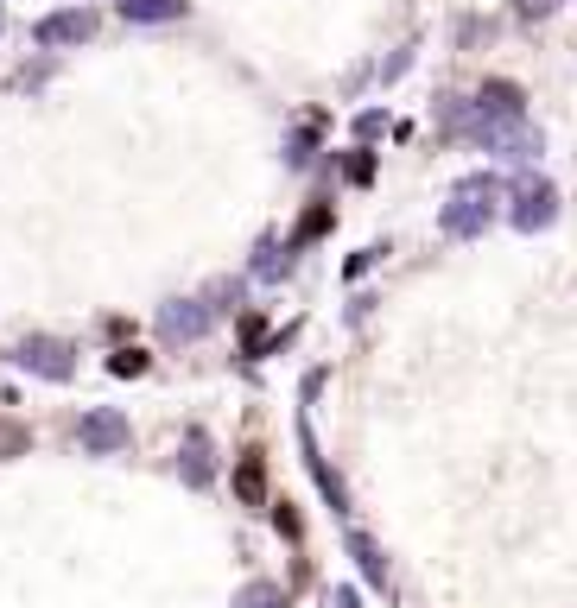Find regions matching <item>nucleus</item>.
I'll list each match as a JSON object with an SVG mask.
<instances>
[{
  "label": "nucleus",
  "instance_id": "obj_16",
  "mask_svg": "<svg viewBox=\"0 0 577 608\" xmlns=\"http://www.w3.org/2000/svg\"><path fill=\"white\" fill-rule=\"evenodd\" d=\"M108 374H121V380H140V374H146V349H115V356H108Z\"/></svg>",
  "mask_w": 577,
  "mask_h": 608
},
{
  "label": "nucleus",
  "instance_id": "obj_2",
  "mask_svg": "<svg viewBox=\"0 0 577 608\" xmlns=\"http://www.w3.org/2000/svg\"><path fill=\"white\" fill-rule=\"evenodd\" d=\"M552 216H559L552 184H546V178H514V229H520V235H540Z\"/></svg>",
  "mask_w": 577,
  "mask_h": 608
},
{
  "label": "nucleus",
  "instance_id": "obj_5",
  "mask_svg": "<svg viewBox=\"0 0 577 608\" xmlns=\"http://www.w3.org/2000/svg\"><path fill=\"white\" fill-rule=\"evenodd\" d=\"M469 133H476L489 152H501V159H533V152H540V139L520 127V115H508V121H482V115H476Z\"/></svg>",
  "mask_w": 577,
  "mask_h": 608
},
{
  "label": "nucleus",
  "instance_id": "obj_1",
  "mask_svg": "<svg viewBox=\"0 0 577 608\" xmlns=\"http://www.w3.org/2000/svg\"><path fill=\"white\" fill-rule=\"evenodd\" d=\"M495 197H501V184H495V178H469V184L450 197L444 229H450V235H482V229H489V216H495Z\"/></svg>",
  "mask_w": 577,
  "mask_h": 608
},
{
  "label": "nucleus",
  "instance_id": "obj_21",
  "mask_svg": "<svg viewBox=\"0 0 577 608\" xmlns=\"http://www.w3.org/2000/svg\"><path fill=\"white\" fill-rule=\"evenodd\" d=\"M349 178H355V184H368V178H375V159H368V152H355V159H349Z\"/></svg>",
  "mask_w": 577,
  "mask_h": 608
},
{
  "label": "nucleus",
  "instance_id": "obj_22",
  "mask_svg": "<svg viewBox=\"0 0 577 608\" xmlns=\"http://www.w3.org/2000/svg\"><path fill=\"white\" fill-rule=\"evenodd\" d=\"M514 6H520V13H527V19H546V13H552V6H559V0H514Z\"/></svg>",
  "mask_w": 577,
  "mask_h": 608
},
{
  "label": "nucleus",
  "instance_id": "obj_9",
  "mask_svg": "<svg viewBox=\"0 0 577 608\" xmlns=\"http://www.w3.org/2000/svg\"><path fill=\"white\" fill-rule=\"evenodd\" d=\"M520 83H482V102H476V115L482 121H508V115H520Z\"/></svg>",
  "mask_w": 577,
  "mask_h": 608
},
{
  "label": "nucleus",
  "instance_id": "obj_18",
  "mask_svg": "<svg viewBox=\"0 0 577 608\" xmlns=\"http://www.w3.org/2000/svg\"><path fill=\"white\" fill-rule=\"evenodd\" d=\"M235 298H242V279H216V285L203 292V304H210V317H216V311H229Z\"/></svg>",
  "mask_w": 577,
  "mask_h": 608
},
{
  "label": "nucleus",
  "instance_id": "obj_4",
  "mask_svg": "<svg viewBox=\"0 0 577 608\" xmlns=\"http://www.w3.org/2000/svg\"><path fill=\"white\" fill-rule=\"evenodd\" d=\"M13 362L26 367V374H45V380H70V374H77L70 343H51V336H26V343L13 349Z\"/></svg>",
  "mask_w": 577,
  "mask_h": 608
},
{
  "label": "nucleus",
  "instance_id": "obj_6",
  "mask_svg": "<svg viewBox=\"0 0 577 608\" xmlns=\"http://www.w3.org/2000/svg\"><path fill=\"white\" fill-rule=\"evenodd\" d=\"M77 438H83V450H89V457H108V450H128V438H134V431H128V418H121V412H108V406H102V412H89V418L77 425Z\"/></svg>",
  "mask_w": 577,
  "mask_h": 608
},
{
  "label": "nucleus",
  "instance_id": "obj_11",
  "mask_svg": "<svg viewBox=\"0 0 577 608\" xmlns=\"http://www.w3.org/2000/svg\"><path fill=\"white\" fill-rule=\"evenodd\" d=\"M178 476H184L191 488H210V438H203V431L184 438V463H178Z\"/></svg>",
  "mask_w": 577,
  "mask_h": 608
},
{
  "label": "nucleus",
  "instance_id": "obj_14",
  "mask_svg": "<svg viewBox=\"0 0 577 608\" xmlns=\"http://www.w3.org/2000/svg\"><path fill=\"white\" fill-rule=\"evenodd\" d=\"M235 608H286V590H280V583H248V590L235 596Z\"/></svg>",
  "mask_w": 577,
  "mask_h": 608
},
{
  "label": "nucleus",
  "instance_id": "obj_3",
  "mask_svg": "<svg viewBox=\"0 0 577 608\" xmlns=\"http://www.w3.org/2000/svg\"><path fill=\"white\" fill-rule=\"evenodd\" d=\"M216 317H210V304L203 298H178V304H159V343H197L203 330H210Z\"/></svg>",
  "mask_w": 577,
  "mask_h": 608
},
{
  "label": "nucleus",
  "instance_id": "obj_8",
  "mask_svg": "<svg viewBox=\"0 0 577 608\" xmlns=\"http://www.w3.org/2000/svg\"><path fill=\"white\" fill-rule=\"evenodd\" d=\"M83 38H96V13L89 6H70V13L38 19V45H83Z\"/></svg>",
  "mask_w": 577,
  "mask_h": 608
},
{
  "label": "nucleus",
  "instance_id": "obj_7",
  "mask_svg": "<svg viewBox=\"0 0 577 608\" xmlns=\"http://www.w3.org/2000/svg\"><path fill=\"white\" fill-rule=\"evenodd\" d=\"M298 444H304V469H311V482L324 494V507H336V513H349V494L336 482V469H330V457L317 450V438H311V425H298Z\"/></svg>",
  "mask_w": 577,
  "mask_h": 608
},
{
  "label": "nucleus",
  "instance_id": "obj_13",
  "mask_svg": "<svg viewBox=\"0 0 577 608\" xmlns=\"http://www.w3.org/2000/svg\"><path fill=\"white\" fill-rule=\"evenodd\" d=\"M121 6V19H178L184 13V0H115Z\"/></svg>",
  "mask_w": 577,
  "mask_h": 608
},
{
  "label": "nucleus",
  "instance_id": "obj_17",
  "mask_svg": "<svg viewBox=\"0 0 577 608\" xmlns=\"http://www.w3.org/2000/svg\"><path fill=\"white\" fill-rule=\"evenodd\" d=\"M324 229H330V210H304V222H298V235L286 242V253H298V247L311 242V235H324Z\"/></svg>",
  "mask_w": 577,
  "mask_h": 608
},
{
  "label": "nucleus",
  "instance_id": "obj_19",
  "mask_svg": "<svg viewBox=\"0 0 577 608\" xmlns=\"http://www.w3.org/2000/svg\"><path fill=\"white\" fill-rule=\"evenodd\" d=\"M261 343H267V324L261 317H242V356H261Z\"/></svg>",
  "mask_w": 577,
  "mask_h": 608
},
{
  "label": "nucleus",
  "instance_id": "obj_10",
  "mask_svg": "<svg viewBox=\"0 0 577 608\" xmlns=\"http://www.w3.org/2000/svg\"><path fill=\"white\" fill-rule=\"evenodd\" d=\"M349 558L362 564V577H368V590H387V558H381V545H375L368 532H355V526H349Z\"/></svg>",
  "mask_w": 577,
  "mask_h": 608
},
{
  "label": "nucleus",
  "instance_id": "obj_12",
  "mask_svg": "<svg viewBox=\"0 0 577 608\" xmlns=\"http://www.w3.org/2000/svg\"><path fill=\"white\" fill-rule=\"evenodd\" d=\"M235 494H242V507H261V500H267V469H261V457H248V463L235 469Z\"/></svg>",
  "mask_w": 577,
  "mask_h": 608
},
{
  "label": "nucleus",
  "instance_id": "obj_15",
  "mask_svg": "<svg viewBox=\"0 0 577 608\" xmlns=\"http://www.w3.org/2000/svg\"><path fill=\"white\" fill-rule=\"evenodd\" d=\"M26 450H32V431L13 425V418H0V457H26Z\"/></svg>",
  "mask_w": 577,
  "mask_h": 608
},
{
  "label": "nucleus",
  "instance_id": "obj_20",
  "mask_svg": "<svg viewBox=\"0 0 577 608\" xmlns=\"http://www.w3.org/2000/svg\"><path fill=\"white\" fill-rule=\"evenodd\" d=\"M273 526H280V539H298V513L292 507H273Z\"/></svg>",
  "mask_w": 577,
  "mask_h": 608
}]
</instances>
